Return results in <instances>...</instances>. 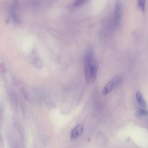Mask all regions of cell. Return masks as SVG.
Wrapping results in <instances>:
<instances>
[{
    "label": "cell",
    "instance_id": "7",
    "mask_svg": "<svg viewBox=\"0 0 148 148\" xmlns=\"http://www.w3.org/2000/svg\"><path fill=\"white\" fill-rule=\"evenodd\" d=\"M89 0H75L73 3V6L75 8L80 7L86 4Z\"/></svg>",
    "mask_w": 148,
    "mask_h": 148
},
{
    "label": "cell",
    "instance_id": "6",
    "mask_svg": "<svg viewBox=\"0 0 148 148\" xmlns=\"http://www.w3.org/2000/svg\"><path fill=\"white\" fill-rule=\"evenodd\" d=\"M136 99L139 105H140L142 107H143L144 108H146V102H145L141 93L139 91H138L136 93Z\"/></svg>",
    "mask_w": 148,
    "mask_h": 148
},
{
    "label": "cell",
    "instance_id": "5",
    "mask_svg": "<svg viewBox=\"0 0 148 148\" xmlns=\"http://www.w3.org/2000/svg\"><path fill=\"white\" fill-rule=\"evenodd\" d=\"M84 127L82 124H78L76 125L71 132V140L72 141L78 139L83 134Z\"/></svg>",
    "mask_w": 148,
    "mask_h": 148
},
{
    "label": "cell",
    "instance_id": "3",
    "mask_svg": "<svg viewBox=\"0 0 148 148\" xmlns=\"http://www.w3.org/2000/svg\"><path fill=\"white\" fill-rule=\"evenodd\" d=\"M122 14H123L122 4L119 2H117L115 6V8H114V14H113V23H114V27L116 28L119 27L121 24Z\"/></svg>",
    "mask_w": 148,
    "mask_h": 148
},
{
    "label": "cell",
    "instance_id": "1",
    "mask_svg": "<svg viewBox=\"0 0 148 148\" xmlns=\"http://www.w3.org/2000/svg\"><path fill=\"white\" fill-rule=\"evenodd\" d=\"M85 78L87 83H92L97 75L98 64L91 50L87 51L84 60Z\"/></svg>",
    "mask_w": 148,
    "mask_h": 148
},
{
    "label": "cell",
    "instance_id": "2",
    "mask_svg": "<svg viewBox=\"0 0 148 148\" xmlns=\"http://www.w3.org/2000/svg\"><path fill=\"white\" fill-rule=\"evenodd\" d=\"M121 82L120 76H116L111 79L103 87L102 90V94L105 95L112 92L114 88L117 87Z\"/></svg>",
    "mask_w": 148,
    "mask_h": 148
},
{
    "label": "cell",
    "instance_id": "9",
    "mask_svg": "<svg viewBox=\"0 0 148 148\" xmlns=\"http://www.w3.org/2000/svg\"><path fill=\"white\" fill-rule=\"evenodd\" d=\"M138 113L139 115L141 116H145L148 114V112L144 109H139V110L138 111Z\"/></svg>",
    "mask_w": 148,
    "mask_h": 148
},
{
    "label": "cell",
    "instance_id": "8",
    "mask_svg": "<svg viewBox=\"0 0 148 148\" xmlns=\"http://www.w3.org/2000/svg\"><path fill=\"white\" fill-rule=\"evenodd\" d=\"M146 0H137V4L141 11L144 12L145 10V5Z\"/></svg>",
    "mask_w": 148,
    "mask_h": 148
},
{
    "label": "cell",
    "instance_id": "4",
    "mask_svg": "<svg viewBox=\"0 0 148 148\" xmlns=\"http://www.w3.org/2000/svg\"><path fill=\"white\" fill-rule=\"evenodd\" d=\"M10 15L14 21H15L17 23H20V18L19 16V8L18 2L17 1H13L11 5Z\"/></svg>",
    "mask_w": 148,
    "mask_h": 148
}]
</instances>
